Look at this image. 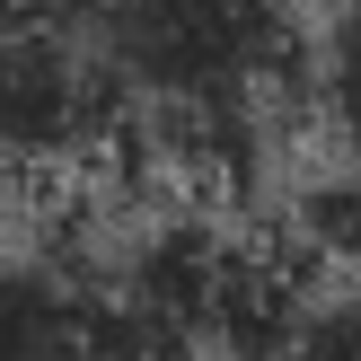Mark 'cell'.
<instances>
[{"instance_id":"6da1fadb","label":"cell","mask_w":361,"mask_h":361,"mask_svg":"<svg viewBox=\"0 0 361 361\" xmlns=\"http://www.w3.org/2000/svg\"><path fill=\"white\" fill-rule=\"evenodd\" d=\"M123 133H150L194 176H247L274 106L317 80L282 0H97L80 27Z\"/></svg>"},{"instance_id":"7a4b0ae2","label":"cell","mask_w":361,"mask_h":361,"mask_svg":"<svg viewBox=\"0 0 361 361\" xmlns=\"http://www.w3.org/2000/svg\"><path fill=\"white\" fill-rule=\"evenodd\" d=\"M123 133L80 35H0V168H71Z\"/></svg>"},{"instance_id":"3957f363","label":"cell","mask_w":361,"mask_h":361,"mask_svg":"<svg viewBox=\"0 0 361 361\" xmlns=\"http://www.w3.org/2000/svg\"><path fill=\"white\" fill-rule=\"evenodd\" d=\"M0 361H106L88 291L53 264H0Z\"/></svg>"},{"instance_id":"277c9868","label":"cell","mask_w":361,"mask_h":361,"mask_svg":"<svg viewBox=\"0 0 361 361\" xmlns=\"http://www.w3.org/2000/svg\"><path fill=\"white\" fill-rule=\"evenodd\" d=\"M291 247H300V264H326V274L361 282V168L300 185V203H291Z\"/></svg>"},{"instance_id":"5b68a950","label":"cell","mask_w":361,"mask_h":361,"mask_svg":"<svg viewBox=\"0 0 361 361\" xmlns=\"http://www.w3.org/2000/svg\"><path fill=\"white\" fill-rule=\"evenodd\" d=\"M317 106H326L335 141H344L353 168H361V0H344V9L326 18V44H317Z\"/></svg>"},{"instance_id":"8992f818","label":"cell","mask_w":361,"mask_h":361,"mask_svg":"<svg viewBox=\"0 0 361 361\" xmlns=\"http://www.w3.org/2000/svg\"><path fill=\"white\" fill-rule=\"evenodd\" d=\"M291 361H361V282H344V291H326L309 309Z\"/></svg>"},{"instance_id":"52a82bcc","label":"cell","mask_w":361,"mask_h":361,"mask_svg":"<svg viewBox=\"0 0 361 361\" xmlns=\"http://www.w3.org/2000/svg\"><path fill=\"white\" fill-rule=\"evenodd\" d=\"M97 0H0V35H80Z\"/></svg>"},{"instance_id":"ba28073f","label":"cell","mask_w":361,"mask_h":361,"mask_svg":"<svg viewBox=\"0 0 361 361\" xmlns=\"http://www.w3.org/2000/svg\"><path fill=\"white\" fill-rule=\"evenodd\" d=\"M168 361H185V353H168Z\"/></svg>"},{"instance_id":"9c48e42d","label":"cell","mask_w":361,"mask_h":361,"mask_svg":"<svg viewBox=\"0 0 361 361\" xmlns=\"http://www.w3.org/2000/svg\"><path fill=\"white\" fill-rule=\"evenodd\" d=\"M0 176H9V168H0Z\"/></svg>"}]
</instances>
